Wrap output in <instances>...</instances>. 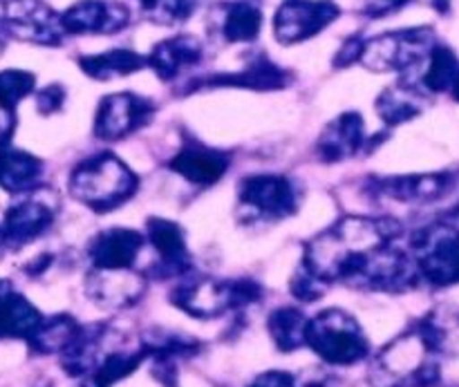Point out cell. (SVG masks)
<instances>
[{
    "label": "cell",
    "instance_id": "30",
    "mask_svg": "<svg viewBox=\"0 0 459 387\" xmlns=\"http://www.w3.org/2000/svg\"><path fill=\"white\" fill-rule=\"evenodd\" d=\"M202 0H139L143 13L152 22L164 27H175L186 22L197 12Z\"/></svg>",
    "mask_w": 459,
    "mask_h": 387
},
{
    "label": "cell",
    "instance_id": "39",
    "mask_svg": "<svg viewBox=\"0 0 459 387\" xmlns=\"http://www.w3.org/2000/svg\"><path fill=\"white\" fill-rule=\"evenodd\" d=\"M9 249V245H7V237H4V231H3V227H0V258H3V254L4 251Z\"/></svg>",
    "mask_w": 459,
    "mask_h": 387
},
{
    "label": "cell",
    "instance_id": "42",
    "mask_svg": "<svg viewBox=\"0 0 459 387\" xmlns=\"http://www.w3.org/2000/svg\"><path fill=\"white\" fill-rule=\"evenodd\" d=\"M0 164H3V148H0Z\"/></svg>",
    "mask_w": 459,
    "mask_h": 387
},
{
    "label": "cell",
    "instance_id": "16",
    "mask_svg": "<svg viewBox=\"0 0 459 387\" xmlns=\"http://www.w3.org/2000/svg\"><path fill=\"white\" fill-rule=\"evenodd\" d=\"M291 72L273 63L267 54L251 58L242 70L218 72L211 76H200L186 85V92L202 88H242V90H282L291 83Z\"/></svg>",
    "mask_w": 459,
    "mask_h": 387
},
{
    "label": "cell",
    "instance_id": "4",
    "mask_svg": "<svg viewBox=\"0 0 459 387\" xmlns=\"http://www.w3.org/2000/svg\"><path fill=\"white\" fill-rule=\"evenodd\" d=\"M263 298V287L254 280H218V278H182L170 294V303L197 321L220 318L245 309Z\"/></svg>",
    "mask_w": 459,
    "mask_h": 387
},
{
    "label": "cell",
    "instance_id": "20",
    "mask_svg": "<svg viewBox=\"0 0 459 387\" xmlns=\"http://www.w3.org/2000/svg\"><path fill=\"white\" fill-rule=\"evenodd\" d=\"M368 143L366 124L359 112H343L336 116L318 137L316 152L325 164H336V161L352 159L359 150Z\"/></svg>",
    "mask_w": 459,
    "mask_h": 387
},
{
    "label": "cell",
    "instance_id": "13",
    "mask_svg": "<svg viewBox=\"0 0 459 387\" xmlns=\"http://www.w3.org/2000/svg\"><path fill=\"white\" fill-rule=\"evenodd\" d=\"M56 219V197L52 193H27V195L13 197L12 206L4 211L3 231L7 237L9 249L13 246H25L30 242L39 240L40 236L52 228Z\"/></svg>",
    "mask_w": 459,
    "mask_h": 387
},
{
    "label": "cell",
    "instance_id": "28",
    "mask_svg": "<svg viewBox=\"0 0 459 387\" xmlns=\"http://www.w3.org/2000/svg\"><path fill=\"white\" fill-rule=\"evenodd\" d=\"M81 322H76L74 318L67 316V314H56L52 318H43L40 325L36 327L34 334L27 339V345L34 354L40 357H49V354H61L67 345L72 343V339L79 331Z\"/></svg>",
    "mask_w": 459,
    "mask_h": 387
},
{
    "label": "cell",
    "instance_id": "33",
    "mask_svg": "<svg viewBox=\"0 0 459 387\" xmlns=\"http://www.w3.org/2000/svg\"><path fill=\"white\" fill-rule=\"evenodd\" d=\"M65 97L67 92L63 85H45V88H40L39 92H36V110L45 116L56 115V112H61L63 106H65Z\"/></svg>",
    "mask_w": 459,
    "mask_h": 387
},
{
    "label": "cell",
    "instance_id": "3",
    "mask_svg": "<svg viewBox=\"0 0 459 387\" xmlns=\"http://www.w3.org/2000/svg\"><path fill=\"white\" fill-rule=\"evenodd\" d=\"M139 177L112 152H97L79 161L67 179V191L94 213H110L137 193Z\"/></svg>",
    "mask_w": 459,
    "mask_h": 387
},
{
    "label": "cell",
    "instance_id": "7",
    "mask_svg": "<svg viewBox=\"0 0 459 387\" xmlns=\"http://www.w3.org/2000/svg\"><path fill=\"white\" fill-rule=\"evenodd\" d=\"M421 282L433 287L459 285V227L444 218L412 233L411 249Z\"/></svg>",
    "mask_w": 459,
    "mask_h": 387
},
{
    "label": "cell",
    "instance_id": "19",
    "mask_svg": "<svg viewBox=\"0 0 459 387\" xmlns=\"http://www.w3.org/2000/svg\"><path fill=\"white\" fill-rule=\"evenodd\" d=\"M204 58V45L191 34H178L160 40L146 56V67H151L157 79L169 83L179 79L186 70L197 67Z\"/></svg>",
    "mask_w": 459,
    "mask_h": 387
},
{
    "label": "cell",
    "instance_id": "43",
    "mask_svg": "<svg viewBox=\"0 0 459 387\" xmlns=\"http://www.w3.org/2000/svg\"><path fill=\"white\" fill-rule=\"evenodd\" d=\"M45 387H52V385H45Z\"/></svg>",
    "mask_w": 459,
    "mask_h": 387
},
{
    "label": "cell",
    "instance_id": "26",
    "mask_svg": "<svg viewBox=\"0 0 459 387\" xmlns=\"http://www.w3.org/2000/svg\"><path fill=\"white\" fill-rule=\"evenodd\" d=\"M43 321V314L18 291H9L0 300V339L27 340Z\"/></svg>",
    "mask_w": 459,
    "mask_h": 387
},
{
    "label": "cell",
    "instance_id": "23",
    "mask_svg": "<svg viewBox=\"0 0 459 387\" xmlns=\"http://www.w3.org/2000/svg\"><path fill=\"white\" fill-rule=\"evenodd\" d=\"M215 27L224 43H254L263 30V12L251 0H231L218 7Z\"/></svg>",
    "mask_w": 459,
    "mask_h": 387
},
{
    "label": "cell",
    "instance_id": "22",
    "mask_svg": "<svg viewBox=\"0 0 459 387\" xmlns=\"http://www.w3.org/2000/svg\"><path fill=\"white\" fill-rule=\"evenodd\" d=\"M377 115L385 125H402L417 119L426 108V92L415 79L403 76L399 83L390 85L377 97Z\"/></svg>",
    "mask_w": 459,
    "mask_h": 387
},
{
    "label": "cell",
    "instance_id": "25",
    "mask_svg": "<svg viewBox=\"0 0 459 387\" xmlns=\"http://www.w3.org/2000/svg\"><path fill=\"white\" fill-rule=\"evenodd\" d=\"M79 67L83 74L90 76V79L112 81L143 70V67H146V56L133 52V49H108V52L81 56Z\"/></svg>",
    "mask_w": 459,
    "mask_h": 387
},
{
    "label": "cell",
    "instance_id": "14",
    "mask_svg": "<svg viewBox=\"0 0 459 387\" xmlns=\"http://www.w3.org/2000/svg\"><path fill=\"white\" fill-rule=\"evenodd\" d=\"M67 36H110L126 30L130 9L119 0H79L61 13Z\"/></svg>",
    "mask_w": 459,
    "mask_h": 387
},
{
    "label": "cell",
    "instance_id": "9",
    "mask_svg": "<svg viewBox=\"0 0 459 387\" xmlns=\"http://www.w3.org/2000/svg\"><path fill=\"white\" fill-rule=\"evenodd\" d=\"M0 21L9 36L43 47H58L67 36L61 13L45 0H4Z\"/></svg>",
    "mask_w": 459,
    "mask_h": 387
},
{
    "label": "cell",
    "instance_id": "36",
    "mask_svg": "<svg viewBox=\"0 0 459 387\" xmlns=\"http://www.w3.org/2000/svg\"><path fill=\"white\" fill-rule=\"evenodd\" d=\"M247 387H296V376L290 374V372L272 370L255 376Z\"/></svg>",
    "mask_w": 459,
    "mask_h": 387
},
{
    "label": "cell",
    "instance_id": "40",
    "mask_svg": "<svg viewBox=\"0 0 459 387\" xmlns=\"http://www.w3.org/2000/svg\"><path fill=\"white\" fill-rule=\"evenodd\" d=\"M7 30H4V25H3V21H0V49L4 47V43H7Z\"/></svg>",
    "mask_w": 459,
    "mask_h": 387
},
{
    "label": "cell",
    "instance_id": "32",
    "mask_svg": "<svg viewBox=\"0 0 459 387\" xmlns=\"http://www.w3.org/2000/svg\"><path fill=\"white\" fill-rule=\"evenodd\" d=\"M290 289H291V296H294L296 300H300V303H314V300L325 296L327 285H323L321 280H316L312 273H307L303 267H300L299 271H296V276L291 278Z\"/></svg>",
    "mask_w": 459,
    "mask_h": 387
},
{
    "label": "cell",
    "instance_id": "6",
    "mask_svg": "<svg viewBox=\"0 0 459 387\" xmlns=\"http://www.w3.org/2000/svg\"><path fill=\"white\" fill-rule=\"evenodd\" d=\"M435 45H437V36L433 27L421 25L385 31L375 39H366L359 63L370 72L412 74L424 65Z\"/></svg>",
    "mask_w": 459,
    "mask_h": 387
},
{
    "label": "cell",
    "instance_id": "18",
    "mask_svg": "<svg viewBox=\"0 0 459 387\" xmlns=\"http://www.w3.org/2000/svg\"><path fill=\"white\" fill-rule=\"evenodd\" d=\"M146 291L143 271H97L90 269L85 276V294L103 309H126L139 303Z\"/></svg>",
    "mask_w": 459,
    "mask_h": 387
},
{
    "label": "cell",
    "instance_id": "38",
    "mask_svg": "<svg viewBox=\"0 0 459 387\" xmlns=\"http://www.w3.org/2000/svg\"><path fill=\"white\" fill-rule=\"evenodd\" d=\"M13 287H12V282H7V280H0V300L4 298V296L9 294V291H12Z\"/></svg>",
    "mask_w": 459,
    "mask_h": 387
},
{
    "label": "cell",
    "instance_id": "10",
    "mask_svg": "<svg viewBox=\"0 0 459 387\" xmlns=\"http://www.w3.org/2000/svg\"><path fill=\"white\" fill-rule=\"evenodd\" d=\"M157 106L134 92H117L101 99L94 115V137L101 142H119L151 124Z\"/></svg>",
    "mask_w": 459,
    "mask_h": 387
},
{
    "label": "cell",
    "instance_id": "2",
    "mask_svg": "<svg viewBox=\"0 0 459 387\" xmlns=\"http://www.w3.org/2000/svg\"><path fill=\"white\" fill-rule=\"evenodd\" d=\"M442 327L433 316L403 331L385 345L370 367L375 387H433L439 383V354L444 349Z\"/></svg>",
    "mask_w": 459,
    "mask_h": 387
},
{
    "label": "cell",
    "instance_id": "15",
    "mask_svg": "<svg viewBox=\"0 0 459 387\" xmlns=\"http://www.w3.org/2000/svg\"><path fill=\"white\" fill-rule=\"evenodd\" d=\"M143 246H146V236L142 231L112 227L106 231H99L90 240L85 255H88L90 269L128 271V269H134Z\"/></svg>",
    "mask_w": 459,
    "mask_h": 387
},
{
    "label": "cell",
    "instance_id": "12",
    "mask_svg": "<svg viewBox=\"0 0 459 387\" xmlns=\"http://www.w3.org/2000/svg\"><path fill=\"white\" fill-rule=\"evenodd\" d=\"M146 242L155 249L157 262L143 271L155 280H182L193 271V258L188 254L186 233L178 222L166 218H151L146 222Z\"/></svg>",
    "mask_w": 459,
    "mask_h": 387
},
{
    "label": "cell",
    "instance_id": "34",
    "mask_svg": "<svg viewBox=\"0 0 459 387\" xmlns=\"http://www.w3.org/2000/svg\"><path fill=\"white\" fill-rule=\"evenodd\" d=\"M363 45H366V39L359 34L350 36V39L343 40V45L339 47V52L334 54V67H350L354 63H359L363 52Z\"/></svg>",
    "mask_w": 459,
    "mask_h": 387
},
{
    "label": "cell",
    "instance_id": "35",
    "mask_svg": "<svg viewBox=\"0 0 459 387\" xmlns=\"http://www.w3.org/2000/svg\"><path fill=\"white\" fill-rule=\"evenodd\" d=\"M16 108L0 101V148H7L9 143H12L13 133H16Z\"/></svg>",
    "mask_w": 459,
    "mask_h": 387
},
{
    "label": "cell",
    "instance_id": "8",
    "mask_svg": "<svg viewBox=\"0 0 459 387\" xmlns=\"http://www.w3.org/2000/svg\"><path fill=\"white\" fill-rule=\"evenodd\" d=\"M238 202L258 219H285L299 211L300 191L285 175H249L238 186Z\"/></svg>",
    "mask_w": 459,
    "mask_h": 387
},
{
    "label": "cell",
    "instance_id": "37",
    "mask_svg": "<svg viewBox=\"0 0 459 387\" xmlns=\"http://www.w3.org/2000/svg\"><path fill=\"white\" fill-rule=\"evenodd\" d=\"M408 3H411V0H372V3L368 4L366 13L372 18H381L385 16V13L397 12V9H402L403 4Z\"/></svg>",
    "mask_w": 459,
    "mask_h": 387
},
{
    "label": "cell",
    "instance_id": "41",
    "mask_svg": "<svg viewBox=\"0 0 459 387\" xmlns=\"http://www.w3.org/2000/svg\"><path fill=\"white\" fill-rule=\"evenodd\" d=\"M451 94H453V99H455V101H459V76H457V81H455V85H453V90H451Z\"/></svg>",
    "mask_w": 459,
    "mask_h": 387
},
{
    "label": "cell",
    "instance_id": "31",
    "mask_svg": "<svg viewBox=\"0 0 459 387\" xmlns=\"http://www.w3.org/2000/svg\"><path fill=\"white\" fill-rule=\"evenodd\" d=\"M36 92V76L25 70L0 72V101L16 108L22 99Z\"/></svg>",
    "mask_w": 459,
    "mask_h": 387
},
{
    "label": "cell",
    "instance_id": "5",
    "mask_svg": "<svg viewBox=\"0 0 459 387\" xmlns=\"http://www.w3.org/2000/svg\"><path fill=\"white\" fill-rule=\"evenodd\" d=\"M305 348L327 366L350 367L370 357V343L359 321L343 309H325L307 321Z\"/></svg>",
    "mask_w": 459,
    "mask_h": 387
},
{
    "label": "cell",
    "instance_id": "21",
    "mask_svg": "<svg viewBox=\"0 0 459 387\" xmlns=\"http://www.w3.org/2000/svg\"><path fill=\"white\" fill-rule=\"evenodd\" d=\"M169 166L173 173H178L186 182L197 184V186H211L227 175L231 159H229L227 152L218 150V148L191 142L170 159Z\"/></svg>",
    "mask_w": 459,
    "mask_h": 387
},
{
    "label": "cell",
    "instance_id": "29",
    "mask_svg": "<svg viewBox=\"0 0 459 387\" xmlns=\"http://www.w3.org/2000/svg\"><path fill=\"white\" fill-rule=\"evenodd\" d=\"M309 318L299 307H278L269 314L267 331L281 352H296L305 348Z\"/></svg>",
    "mask_w": 459,
    "mask_h": 387
},
{
    "label": "cell",
    "instance_id": "27",
    "mask_svg": "<svg viewBox=\"0 0 459 387\" xmlns=\"http://www.w3.org/2000/svg\"><path fill=\"white\" fill-rule=\"evenodd\" d=\"M421 74L417 79V85L426 94H442L451 92L459 76V58L448 45H435L430 49L429 58L420 67Z\"/></svg>",
    "mask_w": 459,
    "mask_h": 387
},
{
    "label": "cell",
    "instance_id": "1",
    "mask_svg": "<svg viewBox=\"0 0 459 387\" xmlns=\"http://www.w3.org/2000/svg\"><path fill=\"white\" fill-rule=\"evenodd\" d=\"M402 233V222L394 218L345 215L305 245L300 267L327 287H357L375 255L397 242Z\"/></svg>",
    "mask_w": 459,
    "mask_h": 387
},
{
    "label": "cell",
    "instance_id": "17",
    "mask_svg": "<svg viewBox=\"0 0 459 387\" xmlns=\"http://www.w3.org/2000/svg\"><path fill=\"white\" fill-rule=\"evenodd\" d=\"M459 177L451 170L429 175H403V177L372 179L370 191L377 197L402 202V204H433L446 197L457 186Z\"/></svg>",
    "mask_w": 459,
    "mask_h": 387
},
{
    "label": "cell",
    "instance_id": "24",
    "mask_svg": "<svg viewBox=\"0 0 459 387\" xmlns=\"http://www.w3.org/2000/svg\"><path fill=\"white\" fill-rule=\"evenodd\" d=\"M45 164L39 157L16 148H3V164H0V188L12 197L27 195L43 186Z\"/></svg>",
    "mask_w": 459,
    "mask_h": 387
},
{
    "label": "cell",
    "instance_id": "11",
    "mask_svg": "<svg viewBox=\"0 0 459 387\" xmlns=\"http://www.w3.org/2000/svg\"><path fill=\"white\" fill-rule=\"evenodd\" d=\"M341 16L334 0H285L273 16V34L281 45L314 39Z\"/></svg>",
    "mask_w": 459,
    "mask_h": 387
}]
</instances>
